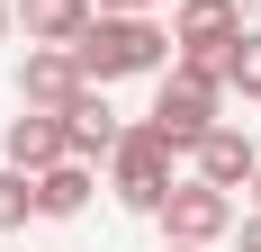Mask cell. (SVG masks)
Segmentation results:
<instances>
[{
    "label": "cell",
    "instance_id": "9",
    "mask_svg": "<svg viewBox=\"0 0 261 252\" xmlns=\"http://www.w3.org/2000/svg\"><path fill=\"white\" fill-rule=\"evenodd\" d=\"M63 108H27V117H9V162L18 171H45V162H63Z\"/></svg>",
    "mask_w": 261,
    "mask_h": 252
},
{
    "label": "cell",
    "instance_id": "5",
    "mask_svg": "<svg viewBox=\"0 0 261 252\" xmlns=\"http://www.w3.org/2000/svg\"><path fill=\"white\" fill-rule=\"evenodd\" d=\"M243 36V0H180L171 9V54L189 63H216L225 72V45Z\"/></svg>",
    "mask_w": 261,
    "mask_h": 252
},
{
    "label": "cell",
    "instance_id": "13",
    "mask_svg": "<svg viewBox=\"0 0 261 252\" xmlns=\"http://www.w3.org/2000/svg\"><path fill=\"white\" fill-rule=\"evenodd\" d=\"M27 216H36V171H18V162H0V234H18Z\"/></svg>",
    "mask_w": 261,
    "mask_h": 252
},
{
    "label": "cell",
    "instance_id": "6",
    "mask_svg": "<svg viewBox=\"0 0 261 252\" xmlns=\"http://www.w3.org/2000/svg\"><path fill=\"white\" fill-rule=\"evenodd\" d=\"M90 90V72L72 63V45H27L18 63V108H72Z\"/></svg>",
    "mask_w": 261,
    "mask_h": 252
},
{
    "label": "cell",
    "instance_id": "16",
    "mask_svg": "<svg viewBox=\"0 0 261 252\" xmlns=\"http://www.w3.org/2000/svg\"><path fill=\"white\" fill-rule=\"evenodd\" d=\"M9 27H18V9H9V0H0V36H9Z\"/></svg>",
    "mask_w": 261,
    "mask_h": 252
},
{
    "label": "cell",
    "instance_id": "3",
    "mask_svg": "<svg viewBox=\"0 0 261 252\" xmlns=\"http://www.w3.org/2000/svg\"><path fill=\"white\" fill-rule=\"evenodd\" d=\"M171 153H180V144H171L153 117L126 126V135H117V153H108V189H117L135 216H153V207L171 198Z\"/></svg>",
    "mask_w": 261,
    "mask_h": 252
},
{
    "label": "cell",
    "instance_id": "2",
    "mask_svg": "<svg viewBox=\"0 0 261 252\" xmlns=\"http://www.w3.org/2000/svg\"><path fill=\"white\" fill-rule=\"evenodd\" d=\"M153 81H162V90H153V126H162L180 153L198 144L216 117H225V72H216V63H189V54H171Z\"/></svg>",
    "mask_w": 261,
    "mask_h": 252
},
{
    "label": "cell",
    "instance_id": "17",
    "mask_svg": "<svg viewBox=\"0 0 261 252\" xmlns=\"http://www.w3.org/2000/svg\"><path fill=\"white\" fill-rule=\"evenodd\" d=\"M252 207H261V162H252Z\"/></svg>",
    "mask_w": 261,
    "mask_h": 252
},
{
    "label": "cell",
    "instance_id": "12",
    "mask_svg": "<svg viewBox=\"0 0 261 252\" xmlns=\"http://www.w3.org/2000/svg\"><path fill=\"white\" fill-rule=\"evenodd\" d=\"M225 90L234 99H261V27H243L234 45H225Z\"/></svg>",
    "mask_w": 261,
    "mask_h": 252
},
{
    "label": "cell",
    "instance_id": "10",
    "mask_svg": "<svg viewBox=\"0 0 261 252\" xmlns=\"http://www.w3.org/2000/svg\"><path fill=\"white\" fill-rule=\"evenodd\" d=\"M90 189H99V180H90V162H81V153H63V162H45V171H36V216H81V207H90Z\"/></svg>",
    "mask_w": 261,
    "mask_h": 252
},
{
    "label": "cell",
    "instance_id": "15",
    "mask_svg": "<svg viewBox=\"0 0 261 252\" xmlns=\"http://www.w3.org/2000/svg\"><path fill=\"white\" fill-rule=\"evenodd\" d=\"M90 9H153V0H90Z\"/></svg>",
    "mask_w": 261,
    "mask_h": 252
},
{
    "label": "cell",
    "instance_id": "18",
    "mask_svg": "<svg viewBox=\"0 0 261 252\" xmlns=\"http://www.w3.org/2000/svg\"><path fill=\"white\" fill-rule=\"evenodd\" d=\"M171 252H207V243H171Z\"/></svg>",
    "mask_w": 261,
    "mask_h": 252
},
{
    "label": "cell",
    "instance_id": "14",
    "mask_svg": "<svg viewBox=\"0 0 261 252\" xmlns=\"http://www.w3.org/2000/svg\"><path fill=\"white\" fill-rule=\"evenodd\" d=\"M234 234H243V252H261V207H252V216H234Z\"/></svg>",
    "mask_w": 261,
    "mask_h": 252
},
{
    "label": "cell",
    "instance_id": "11",
    "mask_svg": "<svg viewBox=\"0 0 261 252\" xmlns=\"http://www.w3.org/2000/svg\"><path fill=\"white\" fill-rule=\"evenodd\" d=\"M90 18H99L90 0H18V27L36 36V45H72V36H81Z\"/></svg>",
    "mask_w": 261,
    "mask_h": 252
},
{
    "label": "cell",
    "instance_id": "4",
    "mask_svg": "<svg viewBox=\"0 0 261 252\" xmlns=\"http://www.w3.org/2000/svg\"><path fill=\"white\" fill-rule=\"evenodd\" d=\"M153 216H162L171 243H225V234H234V189H216V180H171V198H162Z\"/></svg>",
    "mask_w": 261,
    "mask_h": 252
},
{
    "label": "cell",
    "instance_id": "7",
    "mask_svg": "<svg viewBox=\"0 0 261 252\" xmlns=\"http://www.w3.org/2000/svg\"><path fill=\"white\" fill-rule=\"evenodd\" d=\"M189 162H198V180H216V189H243L261 153H252V135H243V126H225V117H216L207 135L189 144Z\"/></svg>",
    "mask_w": 261,
    "mask_h": 252
},
{
    "label": "cell",
    "instance_id": "8",
    "mask_svg": "<svg viewBox=\"0 0 261 252\" xmlns=\"http://www.w3.org/2000/svg\"><path fill=\"white\" fill-rule=\"evenodd\" d=\"M117 135H126V126H117V108H108V90L90 81V90H81V99L63 108V144H72L81 162H108V153H117Z\"/></svg>",
    "mask_w": 261,
    "mask_h": 252
},
{
    "label": "cell",
    "instance_id": "1",
    "mask_svg": "<svg viewBox=\"0 0 261 252\" xmlns=\"http://www.w3.org/2000/svg\"><path fill=\"white\" fill-rule=\"evenodd\" d=\"M72 63L90 81H144V72H162L171 63V27H153V9H99V18L72 36Z\"/></svg>",
    "mask_w": 261,
    "mask_h": 252
}]
</instances>
